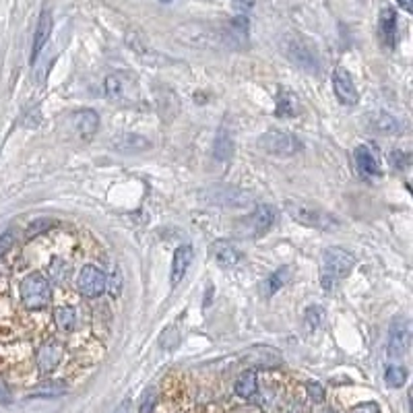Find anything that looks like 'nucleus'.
Masks as SVG:
<instances>
[{
    "label": "nucleus",
    "mask_w": 413,
    "mask_h": 413,
    "mask_svg": "<svg viewBox=\"0 0 413 413\" xmlns=\"http://www.w3.org/2000/svg\"><path fill=\"white\" fill-rule=\"evenodd\" d=\"M322 318H325L322 308H318V306L308 308V310H306V329H308V331H314V329L322 322Z\"/></svg>",
    "instance_id": "29"
},
{
    "label": "nucleus",
    "mask_w": 413,
    "mask_h": 413,
    "mask_svg": "<svg viewBox=\"0 0 413 413\" xmlns=\"http://www.w3.org/2000/svg\"><path fill=\"white\" fill-rule=\"evenodd\" d=\"M306 391H308V395H310V399H312L314 403H322V401H325V389H322L320 382L310 380V382L306 384Z\"/></svg>",
    "instance_id": "30"
},
{
    "label": "nucleus",
    "mask_w": 413,
    "mask_h": 413,
    "mask_svg": "<svg viewBox=\"0 0 413 413\" xmlns=\"http://www.w3.org/2000/svg\"><path fill=\"white\" fill-rule=\"evenodd\" d=\"M412 348V329L410 322L399 318L393 322L391 327V335H389V355L391 357H401L410 352Z\"/></svg>",
    "instance_id": "7"
},
{
    "label": "nucleus",
    "mask_w": 413,
    "mask_h": 413,
    "mask_svg": "<svg viewBox=\"0 0 413 413\" xmlns=\"http://www.w3.org/2000/svg\"><path fill=\"white\" fill-rule=\"evenodd\" d=\"M236 4L240 8H252L254 0H236Z\"/></svg>",
    "instance_id": "38"
},
{
    "label": "nucleus",
    "mask_w": 413,
    "mask_h": 413,
    "mask_svg": "<svg viewBox=\"0 0 413 413\" xmlns=\"http://www.w3.org/2000/svg\"><path fill=\"white\" fill-rule=\"evenodd\" d=\"M290 279H292V267H281V269H277V271L265 281V288H263V290H265V295L271 297L275 292H279Z\"/></svg>",
    "instance_id": "20"
},
{
    "label": "nucleus",
    "mask_w": 413,
    "mask_h": 413,
    "mask_svg": "<svg viewBox=\"0 0 413 413\" xmlns=\"http://www.w3.org/2000/svg\"><path fill=\"white\" fill-rule=\"evenodd\" d=\"M355 267V256L339 246L327 248L320 263V283L325 290H333L337 281L345 279Z\"/></svg>",
    "instance_id": "1"
},
{
    "label": "nucleus",
    "mask_w": 413,
    "mask_h": 413,
    "mask_svg": "<svg viewBox=\"0 0 413 413\" xmlns=\"http://www.w3.org/2000/svg\"><path fill=\"white\" fill-rule=\"evenodd\" d=\"M322 413H337V412H331V410H327V412H322Z\"/></svg>",
    "instance_id": "39"
},
{
    "label": "nucleus",
    "mask_w": 413,
    "mask_h": 413,
    "mask_svg": "<svg viewBox=\"0 0 413 413\" xmlns=\"http://www.w3.org/2000/svg\"><path fill=\"white\" fill-rule=\"evenodd\" d=\"M355 164H357L359 172L366 174V176H378L380 174L378 164H376V157L370 153L368 147H357L355 149Z\"/></svg>",
    "instance_id": "19"
},
{
    "label": "nucleus",
    "mask_w": 413,
    "mask_h": 413,
    "mask_svg": "<svg viewBox=\"0 0 413 413\" xmlns=\"http://www.w3.org/2000/svg\"><path fill=\"white\" fill-rule=\"evenodd\" d=\"M256 145L269 155H283V157H290L302 149V143L297 141V137L283 130H269L260 134Z\"/></svg>",
    "instance_id": "4"
},
{
    "label": "nucleus",
    "mask_w": 413,
    "mask_h": 413,
    "mask_svg": "<svg viewBox=\"0 0 413 413\" xmlns=\"http://www.w3.org/2000/svg\"><path fill=\"white\" fill-rule=\"evenodd\" d=\"M13 244V232H6V234H0V256L10 248Z\"/></svg>",
    "instance_id": "35"
},
{
    "label": "nucleus",
    "mask_w": 413,
    "mask_h": 413,
    "mask_svg": "<svg viewBox=\"0 0 413 413\" xmlns=\"http://www.w3.org/2000/svg\"><path fill=\"white\" fill-rule=\"evenodd\" d=\"M64 393H66V384L56 380V382H44L42 387H38L33 391V397H60Z\"/></svg>",
    "instance_id": "27"
},
{
    "label": "nucleus",
    "mask_w": 413,
    "mask_h": 413,
    "mask_svg": "<svg viewBox=\"0 0 413 413\" xmlns=\"http://www.w3.org/2000/svg\"><path fill=\"white\" fill-rule=\"evenodd\" d=\"M244 359L250 366H256V368H275V366L281 364V355L277 354V350L265 348V345H256V348L246 350Z\"/></svg>",
    "instance_id": "12"
},
{
    "label": "nucleus",
    "mask_w": 413,
    "mask_h": 413,
    "mask_svg": "<svg viewBox=\"0 0 413 413\" xmlns=\"http://www.w3.org/2000/svg\"><path fill=\"white\" fill-rule=\"evenodd\" d=\"M288 54H290V59L297 62L302 68H306V70H316V56H314V52L302 42V40H294L290 46H288Z\"/></svg>",
    "instance_id": "15"
},
{
    "label": "nucleus",
    "mask_w": 413,
    "mask_h": 413,
    "mask_svg": "<svg viewBox=\"0 0 413 413\" xmlns=\"http://www.w3.org/2000/svg\"><path fill=\"white\" fill-rule=\"evenodd\" d=\"M213 153H215V157L219 162L232 159V155H234V141L226 132H219L215 137V143H213Z\"/></svg>",
    "instance_id": "23"
},
{
    "label": "nucleus",
    "mask_w": 413,
    "mask_h": 413,
    "mask_svg": "<svg viewBox=\"0 0 413 413\" xmlns=\"http://www.w3.org/2000/svg\"><path fill=\"white\" fill-rule=\"evenodd\" d=\"M116 149H120L122 153H139L149 149V141H145L139 134H120L118 139L112 143Z\"/></svg>",
    "instance_id": "18"
},
{
    "label": "nucleus",
    "mask_w": 413,
    "mask_h": 413,
    "mask_svg": "<svg viewBox=\"0 0 413 413\" xmlns=\"http://www.w3.org/2000/svg\"><path fill=\"white\" fill-rule=\"evenodd\" d=\"M52 27H54V21H52V13L48 8L42 10L40 15V21H38V27H36V33H33V46H31V62H36L40 52L44 50V46L48 44L50 40V33H52Z\"/></svg>",
    "instance_id": "9"
},
{
    "label": "nucleus",
    "mask_w": 413,
    "mask_h": 413,
    "mask_svg": "<svg viewBox=\"0 0 413 413\" xmlns=\"http://www.w3.org/2000/svg\"><path fill=\"white\" fill-rule=\"evenodd\" d=\"M54 224L52 221H48V219H38L33 226H29V230H27V236H38L40 232H44V230H48V228H52Z\"/></svg>",
    "instance_id": "32"
},
{
    "label": "nucleus",
    "mask_w": 413,
    "mask_h": 413,
    "mask_svg": "<svg viewBox=\"0 0 413 413\" xmlns=\"http://www.w3.org/2000/svg\"><path fill=\"white\" fill-rule=\"evenodd\" d=\"M378 29H380V38H382L384 46L395 48V44H397V13L393 8L387 6L380 10Z\"/></svg>",
    "instance_id": "13"
},
{
    "label": "nucleus",
    "mask_w": 413,
    "mask_h": 413,
    "mask_svg": "<svg viewBox=\"0 0 413 413\" xmlns=\"http://www.w3.org/2000/svg\"><path fill=\"white\" fill-rule=\"evenodd\" d=\"M162 2H172V0H162Z\"/></svg>",
    "instance_id": "40"
},
{
    "label": "nucleus",
    "mask_w": 413,
    "mask_h": 413,
    "mask_svg": "<svg viewBox=\"0 0 413 413\" xmlns=\"http://www.w3.org/2000/svg\"><path fill=\"white\" fill-rule=\"evenodd\" d=\"M368 126L382 134H395L399 130V120L387 112H372L368 116Z\"/></svg>",
    "instance_id": "17"
},
{
    "label": "nucleus",
    "mask_w": 413,
    "mask_h": 413,
    "mask_svg": "<svg viewBox=\"0 0 413 413\" xmlns=\"http://www.w3.org/2000/svg\"><path fill=\"white\" fill-rule=\"evenodd\" d=\"M397 2L401 4L403 10H407V13H412L413 10V0H397Z\"/></svg>",
    "instance_id": "37"
},
{
    "label": "nucleus",
    "mask_w": 413,
    "mask_h": 413,
    "mask_svg": "<svg viewBox=\"0 0 413 413\" xmlns=\"http://www.w3.org/2000/svg\"><path fill=\"white\" fill-rule=\"evenodd\" d=\"M194 258L192 246H178L174 252V260H172V275H170V283L172 288H176L178 283L182 281V277L186 275V269L190 267Z\"/></svg>",
    "instance_id": "14"
},
{
    "label": "nucleus",
    "mask_w": 413,
    "mask_h": 413,
    "mask_svg": "<svg viewBox=\"0 0 413 413\" xmlns=\"http://www.w3.org/2000/svg\"><path fill=\"white\" fill-rule=\"evenodd\" d=\"M275 209L271 207V205H258L256 207V211L250 215V219H248V226H250V232H252V236L258 237L263 236V234H267L271 228H273V224H275Z\"/></svg>",
    "instance_id": "10"
},
{
    "label": "nucleus",
    "mask_w": 413,
    "mask_h": 413,
    "mask_svg": "<svg viewBox=\"0 0 413 413\" xmlns=\"http://www.w3.org/2000/svg\"><path fill=\"white\" fill-rule=\"evenodd\" d=\"M72 122H75V128L81 137L89 139L98 132L100 128V116L93 112V110H79L75 116H72Z\"/></svg>",
    "instance_id": "16"
},
{
    "label": "nucleus",
    "mask_w": 413,
    "mask_h": 413,
    "mask_svg": "<svg viewBox=\"0 0 413 413\" xmlns=\"http://www.w3.org/2000/svg\"><path fill=\"white\" fill-rule=\"evenodd\" d=\"M294 114H295V98L292 95V93L283 91V93L279 95V102H277V116L288 118V116H294Z\"/></svg>",
    "instance_id": "28"
},
{
    "label": "nucleus",
    "mask_w": 413,
    "mask_h": 413,
    "mask_svg": "<svg viewBox=\"0 0 413 413\" xmlns=\"http://www.w3.org/2000/svg\"><path fill=\"white\" fill-rule=\"evenodd\" d=\"M50 283L42 273H31L21 281V302L29 310H42L50 304Z\"/></svg>",
    "instance_id": "3"
},
{
    "label": "nucleus",
    "mask_w": 413,
    "mask_h": 413,
    "mask_svg": "<svg viewBox=\"0 0 413 413\" xmlns=\"http://www.w3.org/2000/svg\"><path fill=\"white\" fill-rule=\"evenodd\" d=\"M64 357V345L60 341H46L36 355V361H38V368L40 372L48 374L52 372Z\"/></svg>",
    "instance_id": "8"
},
{
    "label": "nucleus",
    "mask_w": 413,
    "mask_h": 413,
    "mask_svg": "<svg viewBox=\"0 0 413 413\" xmlns=\"http://www.w3.org/2000/svg\"><path fill=\"white\" fill-rule=\"evenodd\" d=\"M350 413H380V407H378V403L368 401V403H359V405H355L354 410H352Z\"/></svg>",
    "instance_id": "33"
},
{
    "label": "nucleus",
    "mask_w": 413,
    "mask_h": 413,
    "mask_svg": "<svg viewBox=\"0 0 413 413\" xmlns=\"http://www.w3.org/2000/svg\"><path fill=\"white\" fill-rule=\"evenodd\" d=\"M248 198L250 196L237 188H224L221 192H215V196H213V201L217 205H246Z\"/></svg>",
    "instance_id": "22"
},
{
    "label": "nucleus",
    "mask_w": 413,
    "mask_h": 413,
    "mask_svg": "<svg viewBox=\"0 0 413 413\" xmlns=\"http://www.w3.org/2000/svg\"><path fill=\"white\" fill-rule=\"evenodd\" d=\"M68 277H70V267L62 260V258H54L52 263H50V279L54 281V283H66L68 281Z\"/></svg>",
    "instance_id": "25"
},
{
    "label": "nucleus",
    "mask_w": 413,
    "mask_h": 413,
    "mask_svg": "<svg viewBox=\"0 0 413 413\" xmlns=\"http://www.w3.org/2000/svg\"><path fill=\"white\" fill-rule=\"evenodd\" d=\"M106 288L110 290V294L116 297V295L120 294V277L118 275H114V277H112V281H110V283H106Z\"/></svg>",
    "instance_id": "36"
},
{
    "label": "nucleus",
    "mask_w": 413,
    "mask_h": 413,
    "mask_svg": "<svg viewBox=\"0 0 413 413\" xmlns=\"http://www.w3.org/2000/svg\"><path fill=\"white\" fill-rule=\"evenodd\" d=\"M236 395H240L242 399H250L256 395V372L254 370H246L244 374H240V378L236 380Z\"/></svg>",
    "instance_id": "21"
},
{
    "label": "nucleus",
    "mask_w": 413,
    "mask_h": 413,
    "mask_svg": "<svg viewBox=\"0 0 413 413\" xmlns=\"http://www.w3.org/2000/svg\"><path fill=\"white\" fill-rule=\"evenodd\" d=\"M54 322L59 327V331L62 333H68L75 329V310L70 306H59L54 310Z\"/></svg>",
    "instance_id": "24"
},
{
    "label": "nucleus",
    "mask_w": 413,
    "mask_h": 413,
    "mask_svg": "<svg viewBox=\"0 0 413 413\" xmlns=\"http://www.w3.org/2000/svg\"><path fill=\"white\" fill-rule=\"evenodd\" d=\"M13 403V395L8 391V387L4 384V380L0 378V405H10Z\"/></svg>",
    "instance_id": "34"
},
{
    "label": "nucleus",
    "mask_w": 413,
    "mask_h": 413,
    "mask_svg": "<svg viewBox=\"0 0 413 413\" xmlns=\"http://www.w3.org/2000/svg\"><path fill=\"white\" fill-rule=\"evenodd\" d=\"M333 89H335V95L339 100V104L343 106H355L357 104V89H355L354 77L348 68L343 66H337L335 72H333Z\"/></svg>",
    "instance_id": "6"
},
{
    "label": "nucleus",
    "mask_w": 413,
    "mask_h": 413,
    "mask_svg": "<svg viewBox=\"0 0 413 413\" xmlns=\"http://www.w3.org/2000/svg\"><path fill=\"white\" fill-rule=\"evenodd\" d=\"M286 211H288V215H290L294 221L302 224V226H308V228L333 230V228L339 226V221H337L331 213H327V211H322V209H318V207H312V205H304V203L288 201V203H286Z\"/></svg>",
    "instance_id": "2"
},
{
    "label": "nucleus",
    "mask_w": 413,
    "mask_h": 413,
    "mask_svg": "<svg viewBox=\"0 0 413 413\" xmlns=\"http://www.w3.org/2000/svg\"><path fill=\"white\" fill-rule=\"evenodd\" d=\"M106 283H108V279H106L104 271L93 267V265L83 267V271L79 273V279H77L79 292L87 295V297H98V295L104 294L106 292Z\"/></svg>",
    "instance_id": "5"
},
{
    "label": "nucleus",
    "mask_w": 413,
    "mask_h": 413,
    "mask_svg": "<svg viewBox=\"0 0 413 413\" xmlns=\"http://www.w3.org/2000/svg\"><path fill=\"white\" fill-rule=\"evenodd\" d=\"M211 254H213L215 263H217L221 269H232V267H236L237 263H240V258H242L240 250H237L232 242H228V240H217V242L211 246Z\"/></svg>",
    "instance_id": "11"
},
{
    "label": "nucleus",
    "mask_w": 413,
    "mask_h": 413,
    "mask_svg": "<svg viewBox=\"0 0 413 413\" xmlns=\"http://www.w3.org/2000/svg\"><path fill=\"white\" fill-rule=\"evenodd\" d=\"M384 380L389 387L393 389H399L407 382V370L401 368V366H389L387 368V374H384Z\"/></svg>",
    "instance_id": "26"
},
{
    "label": "nucleus",
    "mask_w": 413,
    "mask_h": 413,
    "mask_svg": "<svg viewBox=\"0 0 413 413\" xmlns=\"http://www.w3.org/2000/svg\"><path fill=\"white\" fill-rule=\"evenodd\" d=\"M407 162H410L407 153H403V151H393V153H391V164H393V168L405 170V168H407Z\"/></svg>",
    "instance_id": "31"
}]
</instances>
